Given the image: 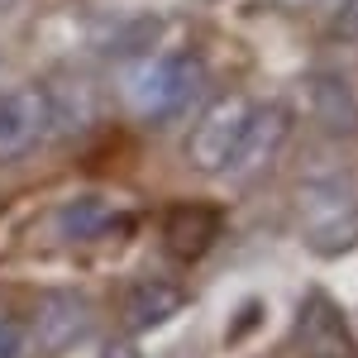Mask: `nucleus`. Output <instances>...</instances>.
Instances as JSON below:
<instances>
[{"label":"nucleus","mask_w":358,"mask_h":358,"mask_svg":"<svg viewBox=\"0 0 358 358\" xmlns=\"http://www.w3.org/2000/svg\"><path fill=\"white\" fill-rule=\"evenodd\" d=\"M292 134V110L287 106H277V101H263V106H253L244 120V134L234 143V158L224 172H234L239 182H253L258 172H268L273 158L282 153V143Z\"/></svg>","instance_id":"5"},{"label":"nucleus","mask_w":358,"mask_h":358,"mask_svg":"<svg viewBox=\"0 0 358 358\" xmlns=\"http://www.w3.org/2000/svg\"><path fill=\"white\" fill-rule=\"evenodd\" d=\"M20 354H24V325L10 310H0V358H20Z\"/></svg>","instance_id":"12"},{"label":"nucleus","mask_w":358,"mask_h":358,"mask_svg":"<svg viewBox=\"0 0 358 358\" xmlns=\"http://www.w3.org/2000/svg\"><path fill=\"white\" fill-rule=\"evenodd\" d=\"M201 91H206V72L192 53H182V57H167V62H153L138 77L134 106L148 120H177L182 110H192V101Z\"/></svg>","instance_id":"2"},{"label":"nucleus","mask_w":358,"mask_h":358,"mask_svg":"<svg viewBox=\"0 0 358 358\" xmlns=\"http://www.w3.org/2000/svg\"><path fill=\"white\" fill-rule=\"evenodd\" d=\"M296 229L310 253L344 258L358 248V192L349 177H306L296 187Z\"/></svg>","instance_id":"1"},{"label":"nucleus","mask_w":358,"mask_h":358,"mask_svg":"<svg viewBox=\"0 0 358 358\" xmlns=\"http://www.w3.org/2000/svg\"><path fill=\"white\" fill-rule=\"evenodd\" d=\"M215 234H220V210L215 206H177V210H167L163 244L182 263H196L201 253H210Z\"/></svg>","instance_id":"7"},{"label":"nucleus","mask_w":358,"mask_h":358,"mask_svg":"<svg viewBox=\"0 0 358 358\" xmlns=\"http://www.w3.org/2000/svg\"><path fill=\"white\" fill-rule=\"evenodd\" d=\"M187 306V292L177 287V282H138V287H129V296H124V325L134 334L143 330H158L163 320H172L177 310Z\"/></svg>","instance_id":"8"},{"label":"nucleus","mask_w":358,"mask_h":358,"mask_svg":"<svg viewBox=\"0 0 358 358\" xmlns=\"http://www.w3.org/2000/svg\"><path fill=\"white\" fill-rule=\"evenodd\" d=\"M38 330L48 344H67V339H77L82 334V306L67 301V296H48L43 310H38Z\"/></svg>","instance_id":"10"},{"label":"nucleus","mask_w":358,"mask_h":358,"mask_svg":"<svg viewBox=\"0 0 358 358\" xmlns=\"http://www.w3.org/2000/svg\"><path fill=\"white\" fill-rule=\"evenodd\" d=\"M315 115L334 124V129H349V120H354V101H349V86L344 82H320V101H315Z\"/></svg>","instance_id":"11"},{"label":"nucleus","mask_w":358,"mask_h":358,"mask_svg":"<svg viewBox=\"0 0 358 358\" xmlns=\"http://www.w3.org/2000/svg\"><path fill=\"white\" fill-rule=\"evenodd\" d=\"M248 110H253V106H248L244 96H224V101H215L210 110L201 115V124H196L192 138H187V158H192L196 172H224V167H229L234 143L244 134Z\"/></svg>","instance_id":"6"},{"label":"nucleus","mask_w":358,"mask_h":358,"mask_svg":"<svg viewBox=\"0 0 358 358\" xmlns=\"http://www.w3.org/2000/svg\"><path fill=\"white\" fill-rule=\"evenodd\" d=\"M292 344H296L301 358H358L349 315L325 292H306L301 310H296V325H292Z\"/></svg>","instance_id":"3"},{"label":"nucleus","mask_w":358,"mask_h":358,"mask_svg":"<svg viewBox=\"0 0 358 358\" xmlns=\"http://www.w3.org/2000/svg\"><path fill=\"white\" fill-rule=\"evenodd\" d=\"M106 358H138L134 349H124V344H110V349H106Z\"/></svg>","instance_id":"13"},{"label":"nucleus","mask_w":358,"mask_h":358,"mask_svg":"<svg viewBox=\"0 0 358 358\" xmlns=\"http://www.w3.org/2000/svg\"><path fill=\"white\" fill-rule=\"evenodd\" d=\"M110 224H115V210H110L106 196H77V201H67V206L57 210V229H62V239H72V244L101 239Z\"/></svg>","instance_id":"9"},{"label":"nucleus","mask_w":358,"mask_h":358,"mask_svg":"<svg viewBox=\"0 0 358 358\" xmlns=\"http://www.w3.org/2000/svg\"><path fill=\"white\" fill-rule=\"evenodd\" d=\"M287 5H306V0H287Z\"/></svg>","instance_id":"14"},{"label":"nucleus","mask_w":358,"mask_h":358,"mask_svg":"<svg viewBox=\"0 0 358 358\" xmlns=\"http://www.w3.org/2000/svg\"><path fill=\"white\" fill-rule=\"evenodd\" d=\"M48 129H53V110H48V96L38 86L0 91V163L29 158Z\"/></svg>","instance_id":"4"}]
</instances>
